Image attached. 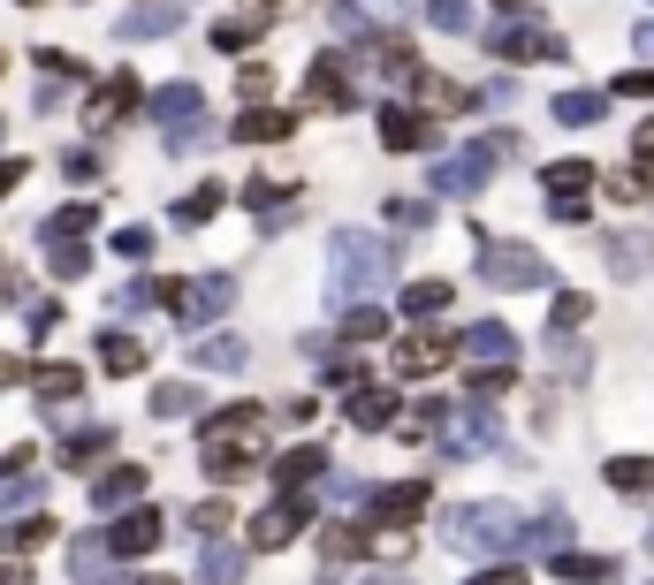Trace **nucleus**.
<instances>
[{
    "label": "nucleus",
    "instance_id": "46",
    "mask_svg": "<svg viewBox=\"0 0 654 585\" xmlns=\"http://www.w3.org/2000/svg\"><path fill=\"white\" fill-rule=\"evenodd\" d=\"M236 92H244L252 107H267V92H275V69H259V61H244V77H236Z\"/></svg>",
    "mask_w": 654,
    "mask_h": 585
},
{
    "label": "nucleus",
    "instance_id": "9",
    "mask_svg": "<svg viewBox=\"0 0 654 585\" xmlns=\"http://www.w3.org/2000/svg\"><path fill=\"white\" fill-rule=\"evenodd\" d=\"M488 54H494V61H556V54H563V38H556V31H540V23H494V31H488Z\"/></svg>",
    "mask_w": 654,
    "mask_h": 585
},
{
    "label": "nucleus",
    "instance_id": "55",
    "mask_svg": "<svg viewBox=\"0 0 654 585\" xmlns=\"http://www.w3.org/2000/svg\"><path fill=\"white\" fill-rule=\"evenodd\" d=\"M632 46H640V54H654V23H640V31H632Z\"/></svg>",
    "mask_w": 654,
    "mask_h": 585
},
{
    "label": "nucleus",
    "instance_id": "47",
    "mask_svg": "<svg viewBox=\"0 0 654 585\" xmlns=\"http://www.w3.org/2000/svg\"><path fill=\"white\" fill-rule=\"evenodd\" d=\"M586 312H594L586 296H579V290H563V296H556V335H571V327H586Z\"/></svg>",
    "mask_w": 654,
    "mask_h": 585
},
{
    "label": "nucleus",
    "instance_id": "27",
    "mask_svg": "<svg viewBox=\"0 0 654 585\" xmlns=\"http://www.w3.org/2000/svg\"><path fill=\"white\" fill-rule=\"evenodd\" d=\"M46 267H54V282H84L92 274V244L61 236V244H46Z\"/></svg>",
    "mask_w": 654,
    "mask_h": 585
},
{
    "label": "nucleus",
    "instance_id": "30",
    "mask_svg": "<svg viewBox=\"0 0 654 585\" xmlns=\"http://www.w3.org/2000/svg\"><path fill=\"white\" fill-rule=\"evenodd\" d=\"M327 471V448H313V441H305V448H290V456H282V464H275V479H282V487H290V494H297V487H305V479H320Z\"/></svg>",
    "mask_w": 654,
    "mask_h": 585
},
{
    "label": "nucleus",
    "instance_id": "48",
    "mask_svg": "<svg viewBox=\"0 0 654 585\" xmlns=\"http://www.w3.org/2000/svg\"><path fill=\"white\" fill-rule=\"evenodd\" d=\"M100 448H107V434L92 426V434H77V441H69V456H61V464H69V471H84V464H92Z\"/></svg>",
    "mask_w": 654,
    "mask_h": 585
},
{
    "label": "nucleus",
    "instance_id": "24",
    "mask_svg": "<svg viewBox=\"0 0 654 585\" xmlns=\"http://www.w3.org/2000/svg\"><path fill=\"white\" fill-rule=\"evenodd\" d=\"M602 115H609L602 92H556V122H563V130H594Z\"/></svg>",
    "mask_w": 654,
    "mask_h": 585
},
{
    "label": "nucleus",
    "instance_id": "29",
    "mask_svg": "<svg viewBox=\"0 0 654 585\" xmlns=\"http://www.w3.org/2000/svg\"><path fill=\"white\" fill-rule=\"evenodd\" d=\"M31 388H38L46 403H69V396L84 388V365H31Z\"/></svg>",
    "mask_w": 654,
    "mask_h": 585
},
{
    "label": "nucleus",
    "instance_id": "11",
    "mask_svg": "<svg viewBox=\"0 0 654 585\" xmlns=\"http://www.w3.org/2000/svg\"><path fill=\"white\" fill-rule=\"evenodd\" d=\"M457 350H465L457 335H442V327H419V335H404V342H396V373H411V381H419V373H442Z\"/></svg>",
    "mask_w": 654,
    "mask_h": 585
},
{
    "label": "nucleus",
    "instance_id": "1",
    "mask_svg": "<svg viewBox=\"0 0 654 585\" xmlns=\"http://www.w3.org/2000/svg\"><path fill=\"white\" fill-rule=\"evenodd\" d=\"M198 456H206L213 479H252L259 456H267V411H259V403H229V411H213Z\"/></svg>",
    "mask_w": 654,
    "mask_h": 585
},
{
    "label": "nucleus",
    "instance_id": "16",
    "mask_svg": "<svg viewBox=\"0 0 654 585\" xmlns=\"http://www.w3.org/2000/svg\"><path fill=\"white\" fill-rule=\"evenodd\" d=\"M130 107H145V92H138V77H107V84H100V100H92V130H107V122H122Z\"/></svg>",
    "mask_w": 654,
    "mask_h": 585
},
{
    "label": "nucleus",
    "instance_id": "28",
    "mask_svg": "<svg viewBox=\"0 0 654 585\" xmlns=\"http://www.w3.org/2000/svg\"><path fill=\"white\" fill-rule=\"evenodd\" d=\"M100 365H107V373H138V365H145V342L122 335V327H107V335H100Z\"/></svg>",
    "mask_w": 654,
    "mask_h": 585
},
{
    "label": "nucleus",
    "instance_id": "4",
    "mask_svg": "<svg viewBox=\"0 0 654 585\" xmlns=\"http://www.w3.org/2000/svg\"><path fill=\"white\" fill-rule=\"evenodd\" d=\"M145 115L167 130V152H190L206 138V92H190V84H161V92H145Z\"/></svg>",
    "mask_w": 654,
    "mask_h": 585
},
{
    "label": "nucleus",
    "instance_id": "60",
    "mask_svg": "<svg viewBox=\"0 0 654 585\" xmlns=\"http://www.w3.org/2000/svg\"><path fill=\"white\" fill-rule=\"evenodd\" d=\"M138 585H167V578H138Z\"/></svg>",
    "mask_w": 654,
    "mask_h": 585
},
{
    "label": "nucleus",
    "instance_id": "43",
    "mask_svg": "<svg viewBox=\"0 0 654 585\" xmlns=\"http://www.w3.org/2000/svg\"><path fill=\"white\" fill-rule=\"evenodd\" d=\"M229 517H236L229 502H198V510H190V525H198V540H221V533H229Z\"/></svg>",
    "mask_w": 654,
    "mask_h": 585
},
{
    "label": "nucleus",
    "instance_id": "35",
    "mask_svg": "<svg viewBox=\"0 0 654 585\" xmlns=\"http://www.w3.org/2000/svg\"><path fill=\"white\" fill-rule=\"evenodd\" d=\"M442 448H449V456H472V448H494V426H488V419H449V426H442Z\"/></svg>",
    "mask_w": 654,
    "mask_h": 585
},
{
    "label": "nucleus",
    "instance_id": "15",
    "mask_svg": "<svg viewBox=\"0 0 654 585\" xmlns=\"http://www.w3.org/2000/svg\"><path fill=\"white\" fill-rule=\"evenodd\" d=\"M427 502H434V487H427V479H396V487H381V494H373V510H381L388 525H411Z\"/></svg>",
    "mask_w": 654,
    "mask_h": 585
},
{
    "label": "nucleus",
    "instance_id": "32",
    "mask_svg": "<svg viewBox=\"0 0 654 585\" xmlns=\"http://www.w3.org/2000/svg\"><path fill=\"white\" fill-rule=\"evenodd\" d=\"M236 578H244V555L221 548V540H206V555H198V585H236Z\"/></svg>",
    "mask_w": 654,
    "mask_h": 585
},
{
    "label": "nucleus",
    "instance_id": "39",
    "mask_svg": "<svg viewBox=\"0 0 654 585\" xmlns=\"http://www.w3.org/2000/svg\"><path fill=\"white\" fill-rule=\"evenodd\" d=\"M153 411H161V419H190V411H198V388H190V381H167V388H153Z\"/></svg>",
    "mask_w": 654,
    "mask_h": 585
},
{
    "label": "nucleus",
    "instance_id": "34",
    "mask_svg": "<svg viewBox=\"0 0 654 585\" xmlns=\"http://www.w3.org/2000/svg\"><path fill=\"white\" fill-rule=\"evenodd\" d=\"M54 540V517H23V525H0V555H31Z\"/></svg>",
    "mask_w": 654,
    "mask_h": 585
},
{
    "label": "nucleus",
    "instance_id": "61",
    "mask_svg": "<svg viewBox=\"0 0 654 585\" xmlns=\"http://www.w3.org/2000/svg\"><path fill=\"white\" fill-rule=\"evenodd\" d=\"M0 69H8V61H0Z\"/></svg>",
    "mask_w": 654,
    "mask_h": 585
},
{
    "label": "nucleus",
    "instance_id": "22",
    "mask_svg": "<svg viewBox=\"0 0 654 585\" xmlns=\"http://www.w3.org/2000/svg\"><path fill=\"white\" fill-rule=\"evenodd\" d=\"M130 494H145V464H115V471H100V487H92L100 510H122Z\"/></svg>",
    "mask_w": 654,
    "mask_h": 585
},
{
    "label": "nucleus",
    "instance_id": "20",
    "mask_svg": "<svg viewBox=\"0 0 654 585\" xmlns=\"http://www.w3.org/2000/svg\"><path fill=\"white\" fill-rule=\"evenodd\" d=\"M244 358H252V350H244L236 335H198V342H190V365H198V373H236Z\"/></svg>",
    "mask_w": 654,
    "mask_h": 585
},
{
    "label": "nucleus",
    "instance_id": "13",
    "mask_svg": "<svg viewBox=\"0 0 654 585\" xmlns=\"http://www.w3.org/2000/svg\"><path fill=\"white\" fill-rule=\"evenodd\" d=\"M465 358H472L480 373H510V365H517V335H510L502 319H480V327H465Z\"/></svg>",
    "mask_w": 654,
    "mask_h": 585
},
{
    "label": "nucleus",
    "instance_id": "5",
    "mask_svg": "<svg viewBox=\"0 0 654 585\" xmlns=\"http://www.w3.org/2000/svg\"><path fill=\"white\" fill-rule=\"evenodd\" d=\"M502 152H517V138H502V130H494V138H480V145H465L457 160H442V167H434V190H449V198H472V190L494 175V160H502Z\"/></svg>",
    "mask_w": 654,
    "mask_h": 585
},
{
    "label": "nucleus",
    "instance_id": "54",
    "mask_svg": "<svg viewBox=\"0 0 654 585\" xmlns=\"http://www.w3.org/2000/svg\"><path fill=\"white\" fill-rule=\"evenodd\" d=\"M632 152H640V167H654V122H640V138H632Z\"/></svg>",
    "mask_w": 654,
    "mask_h": 585
},
{
    "label": "nucleus",
    "instance_id": "58",
    "mask_svg": "<svg viewBox=\"0 0 654 585\" xmlns=\"http://www.w3.org/2000/svg\"><path fill=\"white\" fill-rule=\"evenodd\" d=\"M510 8H525V0H502V15H510Z\"/></svg>",
    "mask_w": 654,
    "mask_h": 585
},
{
    "label": "nucleus",
    "instance_id": "8",
    "mask_svg": "<svg viewBox=\"0 0 654 585\" xmlns=\"http://www.w3.org/2000/svg\"><path fill=\"white\" fill-rule=\"evenodd\" d=\"M540 183H548V213H556L563 229H571V221H586V190H594V160H556V167H548Z\"/></svg>",
    "mask_w": 654,
    "mask_h": 585
},
{
    "label": "nucleus",
    "instance_id": "44",
    "mask_svg": "<svg viewBox=\"0 0 654 585\" xmlns=\"http://www.w3.org/2000/svg\"><path fill=\"white\" fill-rule=\"evenodd\" d=\"M365 548H373V533H365V525H335V533H327V555H342V563H350V555H365Z\"/></svg>",
    "mask_w": 654,
    "mask_h": 585
},
{
    "label": "nucleus",
    "instance_id": "42",
    "mask_svg": "<svg viewBox=\"0 0 654 585\" xmlns=\"http://www.w3.org/2000/svg\"><path fill=\"white\" fill-rule=\"evenodd\" d=\"M609 198H617V206H640V198H647V167H617V175H609Z\"/></svg>",
    "mask_w": 654,
    "mask_h": 585
},
{
    "label": "nucleus",
    "instance_id": "56",
    "mask_svg": "<svg viewBox=\"0 0 654 585\" xmlns=\"http://www.w3.org/2000/svg\"><path fill=\"white\" fill-rule=\"evenodd\" d=\"M252 8H259V15H275V8H290V0H252Z\"/></svg>",
    "mask_w": 654,
    "mask_h": 585
},
{
    "label": "nucleus",
    "instance_id": "37",
    "mask_svg": "<svg viewBox=\"0 0 654 585\" xmlns=\"http://www.w3.org/2000/svg\"><path fill=\"white\" fill-rule=\"evenodd\" d=\"M381 335H388V312L381 304H350L342 312V342H381Z\"/></svg>",
    "mask_w": 654,
    "mask_h": 585
},
{
    "label": "nucleus",
    "instance_id": "33",
    "mask_svg": "<svg viewBox=\"0 0 654 585\" xmlns=\"http://www.w3.org/2000/svg\"><path fill=\"white\" fill-rule=\"evenodd\" d=\"M609 487L617 494H654V456H609Z\"/></svg>",
    "mask_w": 654,
    "mask_h": 585
},
{
    "label": "nucleus",
    "instance_id": "18",
    "mask_svg": "<svg viewBox=\"0 0 654 585\" xmlns=\"http://www.w3.org/2000/svg\"><path fill=\"white\" fill-rule=\"evenodd\" d=\"M229 138H236V145H275V138H290V115H282V107H244Z\"/></svg>",
    "mask_w": 654,
    "mask_h": 585
},
{
    "label": "nucleus",
    "instance_id": "2",
    "mask_svg": "<svg viewBox=\"0 0 654 585\" xmlns=\"http://www.w3.org/2000/svg\"><path fill=\"white\" fill-rule=\"evenodd\" d=\"M442 540H449L457 555H517V548L533 540V525H525L510 502H465V510L442 517Z\"/></svg>",
    "mask_w": 654,
    "mask_h": 585
},
{
    "label": "nucleus",
    "instance_id": "25",
    "mask_svg": "<svg viewBox=\"0 0 654 585\" xmlns=\"http://www.w3.org/2000/svg\"><path fill=\"white\" fill-rule=\"evenodd\" d=\"M404 0H335V31H365V23H396Z\"/></svg>",
    "mask_w": 654,
    "mask_h": 585
},
{
    "label": "nucleus",
    "instance_id": "51",
    "mask_svg": "<svg viewBox=\"0 0 654 585\" xmlns=\"http://www.w3.org/2000/svg\"><path fill=\"white\" fill-rule=\"evenodd\" d=\"M38 69H46L54 84H77V77H84V61H69V54H38Z\"/></svg>",
    "mask_w": 654,
    "mask_h": 585
},
{
    "label": "nucleus",
    "instance_id": "57",
    "mask_svg": "<svg viewBox=\"0 0 654 585\" xmlns=\"http://www.w3.org/2000/svg\"><path fill=\"white\" fill-rule=\"evenodd\" d=\"M365 585H411V578H365Z\"/></svg>",
    "mask_w": 654,
    "mask_h": 585
},
{
    "label": "nucleus",
    "instance_id": "26",
    "mask_svg": "<svg viewBox=\"0 0 654 585\" xmlns=\"http://www.w3.org/2000/svg\"><path fill=\"white\" fill-rule=\"evenodd\" d=\"M221 198H229L221 183H198V190H183V198H175V221H183V229H206V221L221 213Z\"/></svg>",
    "mask_w": 654,
    "mask_h": 585
},
{
    "label": "nucleus",
    "instance_id": "36",
    "mask_svg": "<svg viewBox=\"0 0 654 585\" xmlns=\"http://www.w3.org/2000/svg\"><path fill=\"white\" fill-rule=\"evenodd\" d=\"M556 578H571V585H609V578H617V563H609V555H571V548H563Z\"/></svg>",
    "mask_w": 654,
    "mask_h": 585
},
{
    "label": "nucleus",
    "instance_id": "23",
    "mask_svg": "<svg viewBox=\"0 0 654 585\" xmlns=\"http://www.w3.org/2000/svg\"><path fill=\"white\" fill-rule=\"evenodd\" d=\"M305 84H313V107H335V115L350 107V69H342V61H327V54H320Z\"/></svg>",
    "mask_w": 654,
    "mask_h": 585
},
{
    "label": "nucleus",
    "instance_id": "41",
    "mask_svg": "<svg viewBox=\"0 0 654 585\" xmlns=\"http://www.w3.org/2000/svg\"><path fill=\"white\" fill-rule=\"evenodd\" d=\"M61 236H92V206H61L46 221V244H61Z\"/></svg>",
    "mask_w": 654,
    "mask_h": 585
},
{
    "label": "nucleus",
    "instance_id": "6",
    "mask_svg": "<svg viewBox=\"0 0 654 585\" xmlns=\"http://www.w3.org/2000/svg\"><path fill=\"white\" fill-rule=\"evenodd\" d=\"M480 274L494 290H540L548 282V259L533 244H480Z\"/></svg>",
    "mask_w": 654,
    "mask_h": 585
},
{
    "label": "nucleus",
    "instance_id": "17",
    "mask_svg": "<svg viewBox=\"0 0 654 585\" xmlns=\"http://www.w3.org/2000/svg\"><path fill=\"white\" fill-rule=\"evenodd\" d=\"M427 138H434V122H427V115H404V107H381V145H388V152H419Z\"/></svg>",
    "mask_w": 654,
    "mask_h": 585
},
{
    "label": "nucleus",
    "instance_id": "10",
    "mask_svg": "<svg viewBox=\"0 0 654 585\" xmlns=\"http://www.w3.org/2000/svg\"><path fill=\"white\" fill-rule=\"evenodd\" d=\"M305 517H313V502H305V494H282L275 510H259V517H252V548H259V555L290 548V540L305 533Z\"/></svg>",
    "mask_w": 654,
    "mask_h": 585
},
{
    "label": "nucleus",
    "instance_id": "52",
    "mask_svg": "<svg viewBox=\"0 0 654 585\" xmlns=\"http://www.w3.org/2000/svg\"><path fill=\"white\" fill-rule=\"evenodd\" d=\"M472 585H525V571H517V555H510V563H488Z\"/></svg>",
    "mask_w": 654,
    "mask_h": 585
},
{
    "label": "nucleus",
    "instance_id": "12",
    "mask_svg": "<svg viewBox=\"0 0 654 585\" xmlns=\"http://www.w3.org/2000/svg\"><path fill=\"white\" fill-rule=\"evenodd\" d=\"M161 533H167V517H161V510H130L122 525H107V555L138 563V555H153V548H161Z\"/></svg>",
    "mask_w": 654,
    "mask_h": 585
},
{
    "label": "nucleus",
    "instance_id": "49",
    "mask_svg": "<svg viewBox=\"0 0 654 585\" xmlns=\"http://www.w3.org/2000/svg\"><path fill=\"white\" fill-rule=\"evenodd\" d=\"M115 251L122 259H153V229H115Z\"/></svg>",
    "mask_w": 654,
    "mask_h": 585
},
{
    "label": "nucleus",
    "instance_id": "53",
    "mask_svg": "<svg viewBox=\"0 0 654 585\" xmlns=\"http://www.w3.org/2000/svg\"><path fill=\"white\" fill-rule=\"evenodd\" d=\"M15 183H23V160H15V152H8V160H0V198H8V190H15Z\"/></svg>",
    "mask_w": 654,
    "mask_h": 585
},
{
    "label": "nucleus",
    "instance_id": "3",
    "mask_svg": "<svg viewBox=\"0 0 654 585\" xmlns=\"http://www.w3.org/2000/svg\"><path fill=\"white\" fill-rule=\"evenodd\" d=\"M327 259H335V296H365V290H381V282L396 274L388 244L365 236V229H335V236H327Z\"/></svg>",
    "mask_w": 654,
    "mask_h": 585
},
{
    "label": "nucleus",
    "instance_id": "40",
    "mask_svg": "<svg viewBox=\"0 0 654 585\" xmlns=\"http://www.w3.org/2000/svg\"><path fill=\"white\" fill-rule=\"evenodd\" d=\"M252 38H259V15H229V23H213V46H221V54H244Z\"/></svg>",
    "mask_w": 654,
    "mask_h": 585
},
{
    "label": "nucleus",
    "instance_id": "38",
    "mask_svg": "<svg viewBox=\"0 0 654 585\" xmlns=\"http://www.w3.org/2000/svg\"><path fill=\"white\" fill-rule=\"evenodd\" d=\"M442 304H449V282H404V312L411 319H434Z\"/></svg>",
    "mask_w": 654,
    "mask_h": 585
},
{
    "label": "nucleus",
    "instance_id": "45",
    "mask_svg": "<svg viewBox=\"0 0 654 585\" xmlns=\"http://www.w3.org/2000/svg\"><path fill=\"white\" fill-rule=\"evenodd\" d=\"M434 31H472V0H427Z\"/></svg>",
    "mask_w": 654,
    "mask_h": 585
},
{
    "label": "nucleus",
    "instance_id": "21",
    "mask_svg": "<svg viewBox=\"0 0 654 585\" xmlns=\"http://www.w3.org/2000/svg\"><path fill=\"white\" fill-rule=\"evenodd\" d=\"M175 15H183V0H145V8L122 15V38H130V46H138V38H167Z\"/></svg>",
    "mask_w": 654,
    "mask_h": 585
},
{
    "label": "nucleus",
    "instance_id": "19",
    "mask_svg": "<svg viewBox=\"0 0 654 585\" xmlns=\"http://www.w3.org/2000/svg\"><path fill=\"white\" fill-rule=\"evenodd\" d=\"M290 198H297L290 183H267V175H252V183H244V206L259 213V229H282V221H290V213H282Z\"/></svg>",
    "mask_w": 654,
    "mask_h": 585
},
{
    "label": "nucleus",
    "instance_id": "59",
    "mask_svg": "<svg viewBox=\"0 0 654 585\" xmlns=\"http://www.w3.org/2000/svg\"><path fill=\"white\" fill-rule=\"evenodd\" d=\"M0 585H15V571H0Z\"/></svg>",
    "mask_w": 654,
    "mask_h": 585
},
{
    "label": "nucleus",
    "instance_id": "7",
    "mask_svg": "<svg viewBox=\"0 0 654 585\" xmlns=\"http://www.w3.org/2000/svg\"><path fill=\"white\" fill-rule=\"evenodd\" d=\"M161 304L183 319H213L236 304V274H198V282H161Z\"/></svg>",
    "mask_w": 654,
    "mask_h": 585
},
{
    "label": "nucleus",
    "instance_id": "14",
    "mask_svg": "<svg viewBox=\"0 0 654 585\" xmlns=\"http://www.w3.org/2000/svg\"><path fill=\"white\" fill-rule=\"evenodd\" d=\"M350 426H358V434L396 426V396H388V388H373V381H358V388H350Z\"/></svg>",
    "mask_w": 654,
    "mask_h": 585
},
{
    "label": "nucleus",
    "instance_id": "31",
    "mask_svg": "<svg viewBox=\"0 0 654 585\" xmlns=\"http://www.w3.org/2000/svg\"><path fill=\"white\" fill-rule=\"evenodd\" d=\"M602 251H609V267H617V274H624V282H632V274H640V267H654V236H609V244H602Z\"/></svg>",
    "mask_w": 654,
    "mask_h": 585
},
{
    "label": "nucleus",
    "instance_id": "50",
    "mask_svg": "<svg viewBox=\"0 0 654 585\" xmlns=\"http://www.w3.org/2000/svg\"><path fill=\"white\" fill-rule=\"evenodd\" d=\"M609 92H624V100H654V69H624Z\"/></svg>",
    "mask_w": 654,
    "mask_h": 585
}]
</instances>
